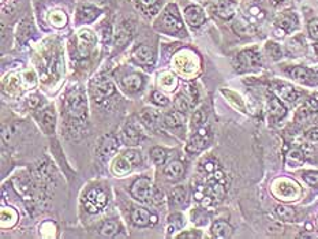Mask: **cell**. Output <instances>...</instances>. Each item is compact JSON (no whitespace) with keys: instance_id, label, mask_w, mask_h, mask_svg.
<instances>
[{"instance_id":"cell-6","label":"cell","mask_w":318,"mask_h":239,"mask_svg":"<svg viewBox=\"0 0 318 239\" xmlns=\"http://www.w3.org/2000/svg\"><path fill=\"white\" fill-rule=\"evenodd\" d=\"M107 204V196L103 190L100 189H92L86 194V200H85V205L88 208L89 212H99L103 209Z\"/></svg>"},{"instance_id":"cell-49","label":"cell","mask_w":318,"mask_h":239,"mask_svg":"<svg viewBox=\"0 0 318 239\" xmlns=\"http://www.w3.org/2000/svg\"><path fill=\"white\" fill-rule=\"evenodd\" d=\"M179 238H200V235L194 232H187V234H180Z\"/></svg>"},{"instance_id":"cell-28","label":"cell","mask_w":318,"mask_h":239,"mask_svg":"<svg viewBox=\"0 0 318 239\" xmlns=\"http://www.w3.org/2000/svg\"><path fill=\"white\" fill-rule=\"evenodd\" d=\"M99 10L92 7V6H84L78 10V17L82 22H92L99 17Z\"/></svg>"},{"instance_id":"cell-35","label":"cell","mask_w":318,"mask_h":239,"mask_svg":"<svg viewBox=\"0 0 318 239\" xmlns=\"http://www.w3.org/2000/svg\"><path fill=\"white\" fill-rule=\"evenodd\" d=\"M50 21L56 28H63L67 23V17H66V14L63 13V11H54V13H51Z\"/></svg>"},{"instance_id":"cell-13","label":"cell","mask_w":318,"mask_h":239,"mask_svg":"<svg viewBox=\"0 0 318 239\" xmlns=\"http://www.w3.org/2000/svg\"><path fill=\"white\" fill-rule=\"evenodd\" d=\"M275 92L281 100L288 101V103H293L298 100L299 93L288 84H276L275 85Z\"/></svg>"},{"instance_id":"cell-25","label":"cell","mask_w":318,"mask_h":239,"mask_svg":"<svg viewBox=\"0 0 318 239\" xmlns=\"http://www.w3.org/2000/svg\"><path fill=\"white\" fill-rule=\"evenodd\" d=\"M18 220V213L13 208H3L2 209V227L9 228L13 227Z\"/></svg>"},{"instance_id":"cell-23","label":"cell","mask_w":318,"mask_h":239,"mask_svg":"<svg viewBox=\"0 0 318 239\" xmlns=\"http://www.w3.org/2000/svg\"><path fill=\"white\" fill-rule=\"evenodd\" d=\"M212 235L214 238L226 239L232 235V227L227 222H216L212 226Z\"/></svg>"},{"instance_id":"cell-10","label":"cell","mask_w":318,"mask_h":239,"mask_svg":"<svg viewBox=\"0 0 318 239\" xmlns=\"http://www.w3.org/2000/svg\"><path fill=\"white\" fill-rule=\"evenodd\" d=\"M121 138H123V142H125L126 145L133 147V145L139 144V141L143 138V135L142 133L139 131V129H137L134 125H131L130 123V125H127V126L123 129V131H121Z\"/></svg>"},{"instance_id":"cell-9","label":"cell","mask_w":318,"mask_h":239,"mask_svg":"<svg viewBox=\"0 0 318 239\" xmlns=\"http://www.w3.org/2000/svg\"><path fill=\"white\" fill-rule=\"evenodd\" d=\"M94 44H96L94 34L90 30H81L78 34V51L81 56H88Z\"/></svg>"},{"instance_id":"cell-39","label":"cell","mask_w":318,"mask_h":239,"mask_svg":"<svg viewBox=\"0 0 318 239\" xmlns=\"http://www.w3.org/2000/svg\"><path fill=\"white\" fill-rule=\"evenodd\" d=\"M303 179L307 185L311 187H318V172L317 171H306L303 172Z\"/></svg>"},{"instance_id":"cell-16","label":"cell","mask_w":318,"mask_h":239,"mask_svg":"<svg viewBox=\"0 0 318 239\" xmlns=\"http://www.w3.org/2000/svg\"><path fill=\"white\" fill-rule=\"evenodd\" d=\"M268 111L273 121H279V119H281L283 116H285V113H287V109H285V107L283 105V103H281L279 99H276V97H271V99H269Z\"/></svg>"},{"instance_id":"cell-50","label":"cell","mask_w":318,"mask_h":239,"mask_svg":"<svg viewBox=\"0 0 318 239\" xmlns=\"http://www.w3.org/2000/svg\"><path fill=\"white\" fill-rule=\"evenodd\" d=\"M313 50H314V54H315V58H317V60H318V44H315V45L313 46Z\"/></svg>"},{"instance_id":"cell-5","label":"cell","mask_w":318,"mask_h":239,"mask_svg":"<svg viewBox=\"0 0 318 239\" xmlns=\"http://www.w3.org/2000/svg\"><path fill=\"white\" fill-rule=\"evenodd\" d=\"M161 23H163L164 29L168 30V32H178L183 28L175 5H169L165 9L163 18H161Z\"/></svg>"},{"instance_id":"cell-47","label":"cell","mask_w":318,"mask_h":239,"mask_svg":"<svg viewBox=\"0 0 318 239\" xmlns=\"http://www.w3.org/2000/svg\"><path fill=\"white\" fill-rule=\"evenodd\" d=\"M38 103H40V99H38L37 96H32L29 99V105L32 107V108H36L38 105Z\"/></svg>"},{"instance_id":"cell-44","label":"cell","mask_w":318,"mask_h":239,"mask_svg":"<svg viewBox=\"0 0 318 239\" xmlns=\"http://www.w3.org/2000/svg\"><path fill=\"white\" fill-rule=\"evenodd\" d=\"M309 33L310 36L315 40H318V19H314L309 23Z\"/></svg>"},{"instance_id":"cell-17","label":"cell","mask_w":318,"mask_h":239,"mask_svg":"<svg viewBox=\"0 0 318 239\" xmlns=\"http://www.w3.org/2000/svg\"><path fill=\"white\" fill-rule=\"evenodd\" d=\"M141 119L149 129H156L161 122V115L159 111L153 108H145L141 112Z\"/></svg>"},{"instance_id":"cell-43","label":"cell","mask_w":318,"mask_h":239,"mask_svg":"<svg viewBox=\"0 0 318 239\" xmlns=\"http://www.w3.org/2000/svg\"><path fill=\"white\" fill-rule=\"evenodd\" d=\"M306 141H309L311 144H318V127H313L310 129L305 134Z\"/></svg>"},{"instance_id":"cell-36","label":"cell","mask_w":318,"mask_h":239,"mask_svg":"<svg viewBox=\"0 0 318 239\" xmlns=\"http://www.w3.org/2000/svg\"><path fill=\"white\" fill-rule=\"evenodd\" d=\"M186 200V190L183 186H178L172 190L171 193V202H174L175 205H182Z\"/></svg>"},{"instance_id":"cell-4","label":"cell","mask_w":318,"mask_h":239,"mask_svg":"<svg viewBox=\"0 0 318 239\" xmlns=\"http://www.w3.org/2000/svg\"><path fill=\"white\" fill-rule=\"evenodd\" d=\"M119 149V142H117V138L115 135L108 134L103 137V139L99 144V148H97V155L100 157L103 161L105 160L111 159L115 153Z\"/></svg>"},{"instance_id":"cell-24","label":"cell","mask_w":318,"mask_h":239,"mask_svg":"<svg viewBox=\"0 0 318 239\" xmlns=\"http://www.w3.org/2000/svg\"><path fill=\"white\" fill-rule=\"evenodd\" d=\"M121 84L127 90L130 92H137L142 86V77L139 74H130V76H126L121 81Z\"/></svg>"},{"instance_id":"cell-40","label":"cell","mask_w":318,"mask_h":239,"mask_svg":"<svg viewBox=\"0 0 318 239\" xmlns=\"http://www.w3.org/2000/svg\"><path fill=\"white\" fill-rule=\"evenodd\" d=\"M266 51H268V54L269 56L272 59H275V60H277V59H280L281 58V48L277 44H275V42H268L266 44Z\"/></svg>"},{"instance_id":"cell-15","label":"cell","mask_w":318,"mask_h":239,"mask_svg":"<svg viewBox=\"0 0 318 239\" xmlns=\"http://www.w3.org/2000/svg\"><path fill=\"white\" fill-rule=\"evenodd\" d=\"M152 213L149 210L143 209V208H134L131 212V220L135 226L138 227H146L152 224Z\"/></svg>"},{"instance_id":"cell-31","label":"cell","mask_w":318,"mask_h":239,"mask_svg":"<svg viewBox=\"0 0 318 239\" xmlns=\"http://www.w3.org/2000/svg\"><path fill=\"white\" fill-rule=\"evenodd\" d=\"M276 213L283 222H295L297 220V212L289 206L279 205L276 208Z\"/></svg>"},{"instance_id":"cell-30","label":"cell","mask_w":318,"mask_h":239,"mask_svg":"<svg viewBox=\"0 0 318 239\" xmlns=\"http://www.w3.org/2000/svg\"><path fill=\"white\" fill-rule=\"evenodd\" d=\"M160 85L164 90L167 92H172L175 90L176 85H178V80L175 78V76H172L171 73H164L160 76Z\"/></svg>"},{"instance_id":"cell-7","label":"cell","mask_w":318,"mask_h":239,"mask_svg":"<svg viewBox=\"0 0 318 239\" xmlns=\"http://www.w3.org/2000/svg\"><path fill=\"white\" fill-rule=\"evenodd\" d=\"M208 144H209V131H208L206 127L201 126L197 130L195 135L191 138V141L188 142L187 151L197 153V152H201L202 149H205L208 147Z\"/></svg>"},{"instance_id":"cell-37","label":"cell","mask_w":318,"mask_h":239,"mask_svg":"<svg viewBox=\"0 0 318 239\" xmlns=\"http://www.w3.org/2000/svg\"><path fill=\"white\" fill-rule=\"evenodd\" d=\"M117 230H119V226L116 222H107L101 226L100 234L103 236H113L117 232Z\"/></svg>"},{"instance_id":"cell-52","label":"cell","mask_w":318,"mask_h":239,"mask_svg":"<svg viewBox=\"0 0 318 239\" xmlns=\"http://www.w3.org/2000/svg\"><path fill=\"white\" fill-rule=\"evenodd\" d=\"M315 80H318V70L315 71Z\"/></svg>"},{"instance_id":"cell-45","label":"cell","mask_w":318,"mask_h":239,"mask_svg":"<svg viewBox=\"0 0 318 239\" xmlns=\"http://www.w3.org/2000/svg\"><path fill=\"white\" fill-rule=\"evenodd\" d=\"M23 82L28 88H33L34 85H36V76H34L33 71L30 73H26L25 78H23Z\"/></svg>"},{"instance_id":"cell-32","label":"cell","mask_w":318,"mask_h":239,"mask_svg":"<svg viewBox=\"0 0 318 239\" xmlns=\"http://www.w3.org/2000/svg\"><path fill=\"white\" fill-rule=\"evenodd\" d=\"M234 29L240 36H253L254 34V28L249 22L243 21V19H238V21L235 22Z\"/></svg>"},{"instance_id":"cell-27","label":"cell","mask_w":318,"mask_h":239,"mask_svg":"<svg viewBox=\"0 0 318 239\" xmlns=\"http://www.w3.org/2000/svg\"><path fill=\"white\" fill-rule=\"evenodd\" d=\"M194 104H195V101H194L193 99H190V97H188L187 94H184V93L179 94V96L175 99V107L178 111H180V112H187V111H190V109L193 108Z\"/></svg>"},{"instance_id":"cell-38","label":"cell","mask_w":318,"mask_h":239,"mask_svg":"<svg viewBox=\"0 0 318 239\" xmlns=\"http://www.w3.org/2000/svg\"><path fill=\"white\" fill-rule=\"evenodd\" d=\"M279 26L281 28V30H284V32H289V30H292L295 26H297V19L295 17H289V15H285L279 21Z\"/></svg>"},{"instance_id":"cell-48","label":"cell","mask_w":318,"mask_h":239,"mask_svg":"<svg viewBox=\"0 0 318 239\" xmlns=\"http://www.w3.org/2000/svg\"><path fill=\"white\" fill-rule=\"evenodd\" d=\"M139 3L142 6H146V7H151V6H155L157 3V0H139Z\"/></svg>"},{"instance_id":"cell-19","label":"cell","mask_w":318,"mask_h":239,"mask_svg":"<svg viewBox=\"0 0 318 239\" xmlns=\"http://www.w3.org/2000/svg\"><path fill=\"white\" fill-rule=\"evenodd\" d=\"M289 76L292 77L293 80L302 82V84H309V85L313 84L314 76L311 74L310 70H307V68L305 67H299V66H298V67H292L289 70Z\"/></svg>"},{"instance_id":"cell-2","label":"cell","mask_w":318,"mask_h":239,"mask_svg":"<svg viewBox=\"0 0 318 239\" xmlns=\"http://www.w3.org/2000/svg\"><path fill=\"white\" fill-rule=\"evenodd\" d=\"M156 192H157V189L152 183L151 179H148V178H139L134 182V185L131 186L133 197L138 201L145 202V204H153Z\"/></svg>"},{"instance_id":"cell-3","label":"cell","mask_w":318,"mask_h":239,"mask_svg":"<svg viewBox=\"0 0 318 239\" xmlns=\"http://www.w3.org/2000/svg\"><path fill=\"white\" fill-rule=\"evenodd\" d=\"M261 56L256 51H242L240 54L236 56V68L239 71H249V70H256L261 67Z\"/></svg>"},{"instance_id":"cell-51","label":"cell","mask_w":318,"mask_h":239,"mask_svg":"<svg viewBox=\"0 0 318 239\" xmlns=\"http://www.w3.org/2000/svg\"><path fill=\"white\" fill-rule=\"evenodd\" d=\"M152 224H156V223H157V216H156V214H152Z\"/></svg>"},{"instance_id":"cell-8","label":"cell","mask_w":318,"mask_h":239,"mask_svg":"<svg viewBox=\"0 0 318 239\" xmlns=\"http://www.w3.org/2000/svg\"><path fill=\"white\" fill-rule=\"evenodd\" d=\"M94 97L97 100L101 101L103 99H107V97L112 96L115 93V85L108 80V78H100L94 82Z\"/></svg>"},{"instance_id":"cell-14","label":"cell","mask_w":318,"mask_h":239,"mask_svg":"<svg viewBox=\"0 0 318 239\" xmlns=\"http://www.w3.org/2000/svg\"><path fill=\"white\" fill-rule=\"evenodd\" d=\"M135 167V164L131 161V159L129 156L123 155L120 157H117L115 160V163L112 165V171L116 174V175H126V174H129V172Z\"/></svg>"},{"instance_id":"cell-18","label":"cell","mask_w":318,"mask_h":239,"mask_svg":"<svg viewBox=\"0 0 318 239\" xmlns=\"http://www.w3.org/2000/svg\"><path fill=\"white\" fill-rule=\"evenodd\" d=\"M133 58L139 64H152L153 63V59H155V54L148 46H139V48L134 51Z\"/></svg>"},{"instance_id":"cell-33","label":"cell","mask_w":318,"mask_h":239,"mask_svg":"<svg viewBox=\"0 0 318 239\" xmlns=\"http://www.w3.org/2000/svg\"><path fill=\"white\" fill-rule=\"evenodd\" d=\"M41 121L44 123V126L48 129V130H52L55 126V121H56V115H55V111L52 107L46 108L41 115Z\"/></svg>"},{"instance_id":"cell-11","label":"cell","mask_w":318,"mask_h":239,"mask_svg":"<svg viewBox=\"0 0 318 239\" xmlns=\"http://www.w3.org/2000/svg\"><path fill=\"white\" fill-rule=\"evenodd\" d=\"M214 9H216L218 17H222L223 19H230L235 15L236 3L234 0H218L214 6Z\"/></svg>"},{"instance_id":"cell-12","label":"cell","mask_w":318,"mask_h":239,"mask_svg":"<svg viewBox=\"0 0 318 239\" xmlns=\"http://www.w3.org/2000/svg\"><path fill=\"white\" fill-rule=\"evenodd\" d=\"M184 17L191 26H200L205 21V13L198 6H190L184 11Z\"/></svg>"},{"instance_id":"cell-42","label":"cell","mask_w":318,"mask_h":239,"mask_svg":"<svg viewBox=\"0 0 318 239\" xmlns=\"http://www.w3.org/2000/svg\"><path fill=\"white\" fill-rule=\"evenodd\" d=\"M205 119H206V115L204 113V111H197V112L194 113V116H193V127L195 126L197 129H200V127L202 126V123L205 122Z\"/></svg>"},{"instance_id":"cell-21","label":"cell","mask_w":318,"mask_h":239,"mask_svg":"<svg viewBox=\"0 0 318 239\" xmlns=\"http://www.w3.org/2000/svg\"><path fill=\"white\" fill-rule=\"evenodd\" d=\"M184 172V167L183 164L175 160V161H171V163L168 164L165 170H164V174L167 176V179L169 181H178L180 176L183 175Z\"/></svg>"},{"instance_id":"cell-34","label":"cell","mask_w":318,"mask_h":239,"mask_svg":"<svg viewBox=\"0 0 318 239\" xmlns=\"http://www.w3.org/2000/svg\"><path fill=\"white\" fill-rule=\"evenodd\" d=\"M151 156H152V160H153V163L156 165H163L165 163V159H167V153L164 151L163 148L160 147H155L151 151Z\"/></svg>"},{"instance_id":"cell-26","label":"cell","mask_w":318,"mask_h":239,"mask_svg":"<svg viewBox=\"0 0 318 239\" xmlns=\"http://www.w3.org/2000/svg\"><path fill=\"white\" fill-rule=\"evenodd\" d=\"M318 111V103L314 100L307 101L302 108H299L297 113V121H305L311 115V113L317 112Z\"/></svg>"},{"instance_id":"cell-22","label":"cell","mask_w":318,"mask_h":239,"mask_svg":"<svg viewBox=\"0 0 318 239\" xmlns=\"http://www.w3.org/2000/svg\"><path fill=\"white\" fill-rule=\"evenodd\" d=\"M285 163L288 167H301L305 163V153L299 148H293L287 153Z\"/></svg>"},{"instance_id":"cell-1","label":"cell","mask_w":318,"mask_h":239,"mask_svg":"<svg viewBox=\"0 0 318 239\" xmlns=\"http://www.w3.org/2000/svg\"><path fill=\"white\" fill-rule=\"evenodd\" d=\"M64 108L67 111V115L71 119L81 121L86 117V111H88V101L85 92L81 88H74L66 94L64 100Z\"/></svg>"},{"instance_id":"cell-46","label":"cell","mask_w":318,"mask_h":239,"mask_svg":"<svg viewBox=\"0 0 318 239\" xmlns=\"http://www.w3.org/2000/svg\"><path fill=\"white\" fill-rule=\"evenodd\" d=\"M205 172H208V174H210V172H213V171H216V170H218V167L217 165H216V164H213V163H206L205 164Z\"/></svg>"},{"instance_id":"cell-41","label":"cell","mask_w":318,"mask_h":239,"mask_svg":"<svg viewBox=\"0 0 318 239\" xmlns=\"http://www.w3.org/2000/svg\"><path fill=\"white\" fill-rule=\"evenodd\" d=\"M152 100H153V103H156L157 105H167L168 103H169L167 96H164L163 93L159 92V90L153 92V94H152Z\"/></svg>"},{"instance_id":"cell-20","label":"cell","mask_w":318,"mask_h":239,"mask_svg":"<svg viewBox=\"0 0 318 239\" xmlns=\"http://www.w3.org/2000/svg\"><path fill=\"white\" fill-rule=\"evenodd\" d=\"M277 183L280 185V187H277L279 189L277 194L283 197V200H292L291 197L295 196V192H299L297 183H293L291 181H285L284 179V181H279Z\"/></svg>"},{"instance_id":"cell-53","label":"cell","mask_w":318,"mask_h":239,"mask_svg":"<svg viewBox=\"0 0 318 239\" xmlns=\"http://www.w3.org/2000/svg\"><path fill=\"white\" fill-rule=\"evenodd\" d=\"M276 2H277V0H275V3H276Z\"/></svg>"},{"instance_id":"cell-29","label":"cell","mask_w":318,"mask_h":239,"mask_svg":"<svg viewBox=\"0 0 318 239\" xmlns=\"http://www.w3.org/2000/svg\"><path fill=\"white\" fill-rule=\"evenodd\" d=\"M164 122H165V125H167L168 127H171V129L180 127L184 123L183 112H180V111H175V112L168 113L167 116H165V119H164Z\"/></svg>"}]
</instances>
